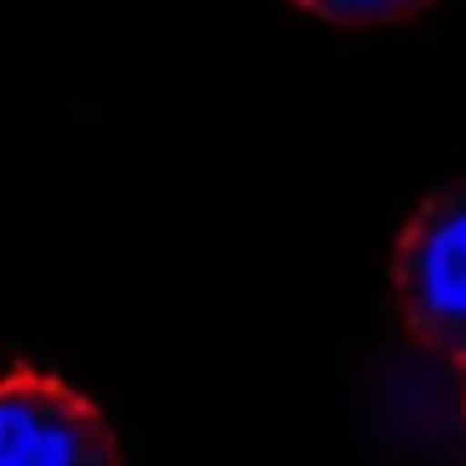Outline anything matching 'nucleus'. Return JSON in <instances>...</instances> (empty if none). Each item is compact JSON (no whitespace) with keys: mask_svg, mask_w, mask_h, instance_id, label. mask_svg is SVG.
Instances as JSON below:
<instances>
[{"mask_svg":"<svg viewBox=\"0 0 466 466\" xmlns=\"http://www.w3.org/2000/svg\"><path fill=\"white\" fill-rule=\"evenodd\" d=\"M391 301L406 336L466 366V181L421 201L391 251Z\"/></svg>","mask_w":466,"mask_h":466,"instance_id":"obj_1","label":"nucleus"},{"mask_svg":"<svg viewBox=\"0 0 466 466\" xmlns=\"http://www.w3.org/2000/svg\"><path fill=\"white\" fill-rule=\"evenodd\" d=\"M301 15L326 25H346V31H371V25H401L431 11L436 0H291Z\"/></svg>","mask_w":466,"mask_h":466,"instance_id":"obj_3","label":"nucleus"},{"mask_svg":"<svg viewBox=\"0 0 466 466\" xmlns=\"http://www.w3.org/2000/svg\"><path fill=\"white\" fill-rule=\"evenodd\" d=\"M0 466H126V456L91 396L21 361L0 396Z\"/></svg>","mask_w":466,"mask_h":466,"instance_id":"obj_2","label":"nucleus"}]
</instances>
